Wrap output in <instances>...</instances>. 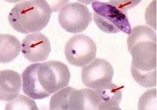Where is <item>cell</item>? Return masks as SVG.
<instances>
[{"label":"cell","instance_id":"cell-1","mask_svg":"<svg viewBox=\"0 0 157 110\" xmlns=\"http://www.w3.org/2000/svg\"><path fill=\"white\" fill-rule=\"evenodd\" d=\"M53 9L45 0H29L17 4L10 12V24L21 34L37 33L48 24Z\"/></svg>","mask_w":157,"mask_h":110},{"label":"cell","instance_id":"cell-12","mask_svg":"<svg viewBox=\"0 0 157 110\" xmlns=\"http://www.w3.org/2000/svg\"><path fill=\"white\" fill-rule=\"evenodd\" d=\"M21 50V44L13 35H0V62L9 63L16 59Z\"/></svg>","mask_w":157,"mask_h":110},{"label":"cell","instance_id":"cell-15","mask_svg":"<svg viewBox=\"0 0 157 110\" xmlns=\"http://www.w3.org/2000/svg\"><path fill=\"white\" fill-rule=\"evenodd\" d=\"M138 109H156V89H152L140 98Z\"/></svg>","mask_w":157,"mask_h":110},{"label":"cell","instance_id":"cell-7","mask_svg":"<svg viewBox=\"0 0 157 110\" xmlns=\"http://www.w3.org/2000/svg\"><path fill=\"white\" fill-rule=\"evenodd\" d=\"M114 69L112 64L104 59H95L83 66L81 70V79L88 88L99 89L112 83Z\"/></svg>","mask_w":157,"mask_h":110},{"label":"cell","instance_id":"cell-8","mask_svg":"<svg viewBox=\"0 0 157 110\" xmlns=\"http://www.w3.org/2000/svg\"><path fill=\"white\" fill-rule=\"evenodd\" d=\"M21 51L27 60L38 63L47 59L51 51V44L47 36L37 32L29 34L24 38Z\"/></svg>","mask_w":157,"mask_h":110},{"label":"cell","instance_id":"cell-14","mask_svg":"<svg viewBox=\"0 0 157 110\" xmlns=\"http://www.w3.org/2000/svg\"><path fill=\"white\" fill-rule=\"evenodd\" d=\"M30 98V97H29ZM25 95H18L16 98L8 102L6 105V110H37L38 107L34 100Z\"/></svg>","mask_w":157,"mask_h":110},{"label":"cell","instance_id":"cell-2","mask_svg":"<svg viewBox=\"0 0 157 110\" xmlns=\"http://www.w3.org/2000/svg\"><path fill=\"white\" fill-rule=\"evenodd\" d=\"M128 51L132 55L131 67L140 72L156 70V34L146 25L134 27L127 37Z\"/></svg>","mask_w":157,"mask_h":110},{"label":"cell","instance_id":"cell-13","mask_svg":"<svg viewBox=\"0 0 157 110\" xmlns=\"http://www.w3.org/2000/svg\"><path fill=\"white\" fill-rule=\"evenodd\" d=\"M130 70L135 81L141 87H150L156 86V70L151 72H140L134 67L130 68Z\"/></svg>","mask_w":157,"mask_h":110},{"label":"cell","instance_id":"cell-3","mask_svg":"<svg viewBox=\"0 0 157 110\" xmlns=\"http://www.w3.org/2000/svg\"><path fill=\"white\" fill-rule=\"evenodd\" d=\"M94 9V20L101 31L108 34L123 32L131 33V27L127 14L122 12L109 2L95 1L92 3Z\"/></svg>","mask_w":157,"mask_h":110},{"label":"cell","instance_id":"cell-4","mask_svg":"<svg viewBox=\"0 0 157 110\" xmlns=\"http://www.w3.org/2000/svg\"><path fill=\"white\" fill-rule=\"evenodd\" d=\"M38 78L43 89L51 94L68 86L71 74L65 64L50 60L39 63Z\"/></svg>","mask_w":157,"mask_h":110},{"label":"cell","instance_id":"cell-11","mask_svg":"<svg viewBox=\"0 0 157 110\" xmlns=\"http://www.w3.org/2000/svg\"><path fill=\"white\" fill-rule=\"evenodd\" d=\"M99 97V110H120V103L122 101V87L110 83L105 87L95 89Z\"/></svg>","mask_w":157,"mask_h":110},{"label":"cell","instance_id":"cell-16","mask_svg":"<svg viewBox=\"0 0 157 110\" xmlns=\"http://www.w3.org/2000/svg\"><path fill=\"white\" fill-rule=\"evenodd\" d=\"M109 4L113 5V6L117 8L118 9L121 10L122 12H125L127 14V9L134 8L136 5L139 3L140 1H127V0H123V1H109Z\"/></svg>","mask_w":157,"mask_h":110},{"label":"cell","instance_id":"cell-9","mask_svg":"<svg viewBox=\"0 0 157 110\" xmlns=\"http://www.w3.org/2000/svg\"><path fill=\"white\" fill-rule=\"evenodd\" d=\"M39 62L29 65L22 73V88L26 95L32 99H43L50 95L43 86L38 78Z\"/></svg>","mask_w":157,"mask_h":110},{"label":"cell","instance_id":"cell-10","mask_svg":"<svg viewBox=\"0 0 157 110\" xmlns=\"http://www.w3.org/2000/svg\"><path fill=\"white\" fill-rule=\"evenodd\" d=\"M21 89V76L17 72L6 69L0 72V100L12 101Z\"/></svg>","mask_w":157,"mask_h":110},{"label":"cell","instance_id":"cell-6","mask_svg":"<svg viewBox=\"0 0 157 110\" xmlns=\"http://www.w3.org/2000/svg\"><path fill=\"white\" fill-rule=\"evenodd\" d=\"M92 20V13L87 6L79 2L63 5L58 14V22L67 32L77 34L84 31Z\"/></svg>","mask_w":157,"mask_h":110},{"label":"cell","instance_id":"cell-5","mask_svg":"<svg viewBox=\"0 0 157 110\" xmlns=\"http://www.w3.org/2000/svg\"><path fill=\"white\" fill-rule=\"evenodd\" d=\"M96 43L90 37L77 34L71 37L64 47V55L71 65L83 67L95 59Z\"/></svg>","mask_w":157,"mask_h":110}]
</instances>
